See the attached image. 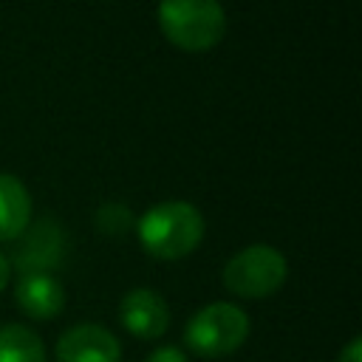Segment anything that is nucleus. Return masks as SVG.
Instances as JSON below:
<instances>
[{"mask_svg": "<svg viewBox=\"0 0 362 362\" xmlns=\"http://www.w3.org/2000/svg\"><path fill=\"white\" fill-rule=\"evenodd\" d=\"M96 226L105 235H124L133 226V215H130V209L124 204H105L96 212Z\"/></svg>", "mask_w": 362, "mask_h": 362, "instance_id": "obj_11", "label": "nucleus"}, {"mask_svg": "<svg viewBox=\"0 0 362 362\" xmlns=\"http://www.w3.org/2000/svg\"><path fill=\"white\" fill-rule=\"evenodd\" d=\"M144 362H189V359L178 345H161V348L150 351Z\"/></svg>", "mask_w": 362, "mask_h": 362, "instance_id": "obj_12", "label": "nucleus"}, {"mask_svg": "<svg viewBox=\"0 0 362 362\" xmlns=\"http://www.w3.org/2000/svg\"><path fill=\"white\" fill-rule=\"evenodd\" d=\"M28 226H31V195L25 184L11 173H0V243L17 240Z\"/></svg>", "mask_w": 362, "mask_h": 362, "instance_id": "obj_8", "label": "nucleus"}, {"mask_svg": "<svg viewBox=\"0 0 362 362\" xmlns=\"http://www.w3.org/2000/svg\"><path fill=\"white\" fill-rule=\"evenodd\" d=\"M337 362H362V339H359V337H354V339L339 351Z\"/></svg>", "mask_w": 362, "mask_h": 362, "instance_id": "obj_13", "label": "nucleus"}, {"mask_svg": "<svg viewBox=\"0 0 362 362\" xmlns=\"http://www.w3.org/2000/svg\"><path fill=\"white\" fill-rule=\"evenodd\" d=\"M119 322L139 339H158L170 328V305L153 288H130L119 303Z\"/></svg>", "mask_w": 362, "mask_h": 362, "instance_id": "obj_5", "label": "nucleus"}, {"mask_svg": "<svg viewBox=\"0 0 362 362\" xmlns=\"http://www.w3.org/2000/svg\"><path fill=\"white\" fill-rule=\"evenodd\" d=\"M14 300L31 320H54L65 308V288L51 272H23L14 286Z\"/></svg>", "mask_w": 362, "mask_h": 362, "instance_id": "obj_7", "label": "nucleus"}, {"mask_svg": "<svg viewBox=\"0 0 362 362\" xmlns=\"http://www.w3.org/2000/svg\"><path fill=\"white\" fill-rule=\"evenodd\" d=\"M20 238H25V249L17 252L20 274L23 272H48L59 257V229L51 221H40L37 229H25Z\"/></svg>", "mask_w": 362, "mask_h": 362, "instance_id": "obj_9", "label": "nucleus"}, {"mask_svg": "<svg viewBox=\"0 0 362 362\" xmlns=\"http://www.w3.org/2000/svg\"><path fill=\"white\" fill-rule=\"evenodd\" d=\"M0 362H48L45 342L31 328L8 322L0 328Z\"/></svg>", "mask_w": 362, "mask_h": 362, "instance_id": "obj_10", "label": "nucleus"}, {"mask_svg": "<svg viewBox=\"0 0 362 362\" xmlns=\"http://www.w3.org/2000/svg\"><path fill=\"white\" fill-rule=\"evenodd\" d=\"M8 277H11V263H8V257L0 252V291L8 286Z\"/></svg>", "mask_w": 362, "mask_h": 362, "instance_id": "obj_14", "label": "nucleus"}, {"mask_svg": "<svg viewBox=\"0 0 362 362\" xmlns=\"http://www.w3.org/2000/svg\"><path fill=\"white\" fill-rule=\"evenodd\" d=\"M122 345L99 322H79L57 342V362H119Z\"/></svg>", "mask_w": 362, "mask_h": 362, "instance_id": "obj_6", "label": "nucleus"}, {"mask_svg": "<svg viewBox=\"0 0 362 362\" xmlns=\"http://www.w3.org/2000/svg\"><path fill=\"white\" fill-rule=\"evenodd\" d=\"M204 215L189 201H161L136 223L141 249L156 260H181L192 255L204 240Z\"/></svg>", "mask_w": 362, "mask_h": 362, "instance_id": "obj_1", "label": "nucleus"}, {"mask_svg": "<svg viewBox=\"0 0 362 362\" xmlns=\"http://www.w3.org/2000/svg\"><path fill=\"white\" fill-rule=\"evenodd\" d=\"M158 28L181 51H209L226 34L221 0H158Z\"/></svg>", "mask_w": 362, "mask_h": 362, "instance_id": "obj_2", "label": "nucleus"}, {"mask_svg": "<svg viewBox=\"0 0 362 362\" xmlns=\"http://www.w3.org/2000/svg\"><path fill=\"white\" fill-rule=\"evenodd\" d=\"M288 277V263L280 249L269 243H252L232 255L223 266V286L243 300H263L280 291Z\"/></svg>", "mask_w": 362, "mask_h": 362, "instance_id": "obj_4", "label": "nucleus"}, {"mask_svg": "<svg viewBox=\"0 0 362 362\" xmlns=\"http://www.w3.org/2000/svg\"><path fill=\"white\" fill-rule=\"evenodd\" d=\"M249 314L235 305V303H209L198 308L187 328H184V342L192 354L204 359H221L235 354L246 339H249Z\"/></svg>", "mask_w": 362, "mask_h": 362, "instance_id": "obj_3", "label": "nucleus"}]
</instances>
